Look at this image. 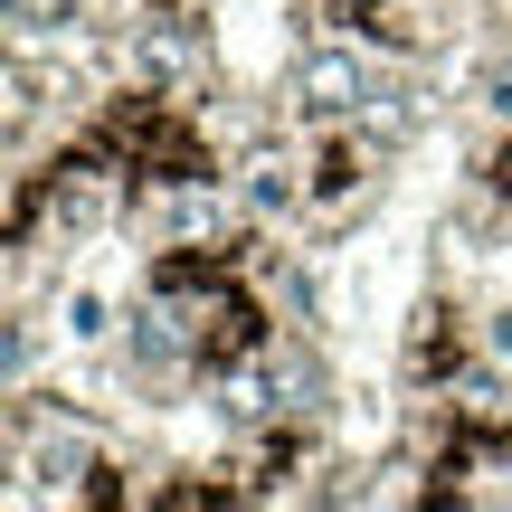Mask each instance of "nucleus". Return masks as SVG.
<instances>
[{
  "label": "nucleus",
  "mask_w": 512,
  "mask_h": 512,
  "mask_svg": "<svg viewBox=\"0 0 512 512\" xmlns=\"http://www.w3.org/2000/svg\"><path fill=\"white\" fill-rule=\"evenodd\" d=\"M294 95H304L313 114H332V124H361V114H389V124H399L389 95H408V86H399V67H380L370 48L323 38V48H304V67H294Z\"/></svg>",
  "instance_id": "f257e3e1"
},
{
  "label": "nucleus",
  "mask_w": 512,
  "mask_h": 512,
  "mask_svg": "<svg viewBox=\"0 0 512 512\" xmlns=\"http://www.w3.org/2000/svg\"><path fill=\"white\" fill-rule=\"evenodd\" d=\"M57 19H76V0H10V29H57Z\"/></svg>",
  "instance_id": "f03ea898"
},
{
  "label": "nucleus",
  "mask_w": 512,
  "mask_h": 512,
  "mask_svg": "<svg viewBox=\"0 0 512 512\" xmlns=\"http://www.w3.org/2000/svg\"><path fill=\"white\" fill-rule=\"evenodd\" d=\"M484 105L512 124V57H494V67H484Z\"/></svg>",
  "instance_id": "7ed1b4c3"
}]
</instances>
